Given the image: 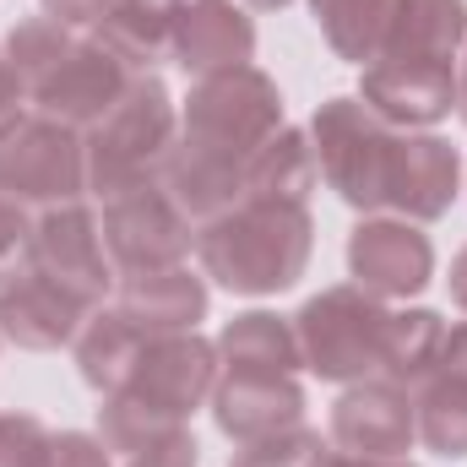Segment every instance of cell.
I'll return each instance as SVG.
<instances>
[{
  "instance_id": "30",
  "label": "cell",
  "mask_w": 467,
  "mask_h": 467,
  "mask_svg": "<svg viewBox=\"0 0 467 467\" xmlns=\"http://www.w3.org/2000/svg\"><path fill=\"white\" fill-rule=\"evenodd\" d=\"M321 457H327L321 435L305 430V424H294V430H283V435H266V441L239 446L229 467H321Z\"/></svg>"
},
{
  "instance_id": "13",
  "label": "cell",
  "mask_w": 467,
  "mask_h": 467,
  "mask_svg": "<svg viewBox=\"0 0 467 467\" xmlns=\"http://www.w3.org/2000/svg\"><path fill=\"white\" fill-rule=\"evenodd\" d=\"M125 88H130V71L115 55L104 44H93V38H77L66 49V60L33 88V104H38V115L60 119L71 130H93L119 104Z\"/></svg>"
},
{
  "instance_id": "24",
  "label": "cell",
  "mask_w": 467,
  "mask_h": 467,
  "mask_svg": "<svg viewBox=\"0 0 467 467\" xmlns=\"http://www.w3.org/2000/svg\"><path fill=\"white\" fill-rule=\"evenodd\" d=\"M462 44H467V0H397L380 55L457 60Z\"/></svg>"
},
{
  "instance_id": "16",
  "label": "cell",
  "mask_w": 467,
  "mask_h": 467,
  "mask_svg": "<svg viewBox=\"0 0 467 467\" xmlns=\"http://www.w3.org/2000/svg\"><path fill=\"white\" fill-rule=\"evenodd\" d=\"M82 321H88V305L71 288L33 272V266H22L16 277L0 283V337L16 343V348L27 353L66 348V343H77Z\"/></svg>"
},
{
  "instance_id": "21",
  "label": "cell",
  "mask_w": 467,
  "mask_h": 467,
  "mask_svg": "<svg viewBox=\"0 0 467 467\" xmlns=\"http://www.w3.org/2000/svg\"><path fill=\"white\" fill-rule=\"evenodd\" d=\"M321 180L310 130L277 125L250 158H244V202H283V207H305L310 191Z\"/></svg>"
},
{
  "instance_id": "3",
  "label": "cell",
  "mask_w": 467,
  "mask_h": 467,
  "mask_svg": "<svg viewBox=\"0 0 467 467\" xmlns=\"http://www.w3.org/2000/svg\"><path fill=\"white\" fill-rule=\"evenodd\" d=\"M88 191L82 130L49 115L0 119V196L22 207H60Z\"/></svg>"
},
{
  "instance_id": "15",
  "label": "cell",
  "mask_w": 467,
  "mask_h": 467,
  "mask_svg": "<svg viewBox=\"0 0 467 467\" xmlns=\"http://www.w3.org/2000/svg\"><path fill=\"white\" fill-rule=\"evenodd\" d=\"M158 191L202 229L213 218H223L229 207L244 202V158L218 152L196 136H174V147L163 152V169H158Z\"/></svg>"
},
{
  "instance_id": "19",
  "label": "cell",
  "mask_w": 467,
  "mask_h": 467,
  "mask_svg": "<svg viewBox=\"0 0 467 467\" xmlns=\"http://www.w3.org/2000/svg\"><path fill=\"white\" fill-rule=\"evenodd\" d=\"M115 310L141 337H169V332H196L207 316V283L191 266H158V272H119Z\"/></svg>"
},
{
  "instance_id": "4",
  "label": "cell",
  "mask_w": 467,
  "mask_h": 467,
  "mask_svg": "<svg viewBox=\"0 0 467 467\" xmlns=\"http://www.w3.org/2000/svg\"><path fill=\"white\" fill-rule=\"evenodd\" d=\"M386 316H391V310H386L375 294H364L358 283L321 288V294L294 316L305 369H316L321 380H343V386L380 375Z\"/></svg>"
},
{
  "instance_id": "17",
  "label": "cell",
  "mask_w": 467,
  "mask_h": 467,
  "mask_svg": "<svg viewBox=\"0 0 467 467\" xmlns=\"http://www.w3.org/2000/svg\"><path fill=\"white\" fill-rule=\"evenodd\" d=\"M255 55V22L234 5V0H180L174 11V49L169 60L180 71L218 77V71H239Z\"/></svg>"
},
{
  "instance_id": "37",
  "label": "cell",
  "mask_w": 467,
  "mask_h": 467,
  "mask_svg": "<svg viewBox=\"0 0 467 467\" xmlns=\"http://www.w3.org/2000/svg\"><path fill=\"white\" fill-rule=\"evenodd\" d=\"M16 99H22V82H16V71H11V60L0 49V119L16 115Z\"/></svg>"
},
{
  "instance_id": "41",
  "label": "cell",
  "mask_w": 467,
  "mask_h": 467,
  "mask_svg": "<svg viewBox=\"0 0 467 467\" xmlns=\"http://www.w3.org/2000/svg\"><path fill=\"white\" fill-rule=\"evenodd\" d=\"M250 5H261V11H277V5H288V0H250Z\"/></svg>"
},
{
  "instance_id": "33",
  "label": "cell",
  "mask_w": 467,
  "mask_h": 467,
  "mask_svg": "<svg viewBox=\"0 0 467 467\" xmlns=\"http://www.w3.org/2000/svg\"><path fill=\"white\" fill-rule=\"evenodd\" d=\"M44 467H115V457H109V446H104L99 435H82V430H60V435H49Z\"/></svg>"
},
{
  "instance_id": "32",
  "label": "cell",
  "mask_w": 467,
  "mask_h": 467,
  "mask_svg": "<svg viewBox=\"0 0 467 467\" xmlns=\"http://www.w3.org/2000/svg\"><path fill=\"white\" fill-rule=\"evenodd\" d=\"M27 255H33V218H27L22 202L0 196V283L16 277L27 266Z\"/></svg>"
},
{
  "instance_id": "36",
  "label": "cell",
  "mask_w": 467,
  "mask_h": 467,
  "mask_svg": "<svg viewBox=\"0 0 467 467\" xmlns=\"http://www.w3.org/2000/svg\"><path fill=\"white\" fill-rule=\"evenodd\" d=\"M435 369L467 380V321L462 327H446V343H441V364H435Z\"/></svg>"
},
{
  "instance_id": "6",
  "label": "cell",
  "mask_w": 467,
  "mask_h": 467,
  "mask_svg": "<svg viewBox=\"0 0 467 467\" xmlns=\"http://www.w3.org/2000/svg\"><path fill=\"white\" fill-rule=\"evenodd\" d=\"M277 125H283L277 82L255 66L202 77L185 99V136H196L218 152H234V158H250Z\"/></svg>"
},
{
  "instance_id": "39",
  "label": "cell",
  "mask_w": 467,
  "mask_h": 467,
  "mask_svg": "<svg viewBox=\"0 0 467 467\" xmlns=\"http://www.w3.org/2000/svg\"><path fill=\"white\" fill-rule=\"evenodd\" d=\"M321 467H375V462H364V457H348V451H327V457H321Z\"/></svg>"
},
{
  "instance_id": "11",
  "label": "cell",
  "mask_w": 467,
  "mask_h": 467,
  "mask_svg": "<svg viewBox=\"0 0 467 467\" xmlns=\"http://www.w3.org/2000/svg\"><path fill=\"white\" fill-rule=\"evenodd\" d=\"M348 272L380 305L386 299H413L435 277V244L408 218H364L348 234Z\"/></svg>"
},
{
  "instance_id": "26",
  "label": "cell",
  "mask_w": 467,
  "mask_h": 467,
  "mask_svg": "<svg viewBox=\"0 0 467 467\" xmlns=\"http://www.w3.org/2000/svg\"><path fill=\"white\" fill-rule=\"evenodd\" d=\"M310 11H316L327 44L337 49V60L369 66L386 49V27H391L397 0H310Z\"/></svg>"
},
{
  "instance_id": "31",
  "label": "cell",
  "mask_w": 467,
  "mask_h": 467,
  "mask_svg": "<svg viewBox=\"0 0 467 467\" xmlns=\"http://www.w3.org/2000/svg\"><path fill=\"white\" fill-rule=\"evenodd\" d=\"M49 430L33 413H0V467H44Z\"/></svg>"
},
{
  "instance_id": "29",
  "label": "cell",
  "mask_w": 467,
  "mask_h": 467,
  "mask_svg": "<svg viewBox=\"0 0 467 467\" xmlns=\"http://www.w3.org/2000/svg\"><path fill=\"white\" fill-rule=\"evenodd\" d=\"M71 44H77L71 27H60L55 16H27V22L11 27V38H5V60H11V71H16V82H22L27 99H33V88L66 60Z\"/></svg>"
},
{
  "instance_id": "40",
  "label": "cell",
  "mask_w": 467,
  "mask_h": 467,
  "mask_svg": "<svg viewBox=\"0 0 467 467\" xmlns=\"http://www.w3.org/2000/svg\"><path fill=\"white\" fill-rule=\"evenodd\" d=\"M457 109H462V119H467V66H462V77H457Z\"/></svg>"
},
{
  "instance_id": "28",
  "label": "cell",
  "mask_w": 467,
  "mask_h": 467,
  "mask_svg": "<svg viewBox=\"0 0 467 467\" xmlns=\"http://www.w3.org/2000/svg\"><path fill=\"white\" fill-rule=\"evenodd\" d=\"M174 430H185V419L152 408V402L136 397L130 386H125V391H109L104 408H99V441L109 446V457H136V451L169 441Z\"/></svg>"
},
{
  "instance_id": "35",
  "label": "cell",
  "mask_w": 467,
  "mask_h": 467,
  "mask_svg": "<svg viewBox=\"0 0 467 467\" xmlns=\"http://www.w3.org/2000/svg\"><path fill=\"white\" fill-rule=\"evenodd\" d=\"M115 0H44V16H55L60 27H93Z\"/></svg>"
},
{
  "instance_id": "12",
  "label": "cell",
  "mask_w": 467,
  "mask_h": 467,
  "mask_svg": "<svg viewBox=\"0 0 467 467\" xmlns=\"http://www.w3.org/2000/svg\"><path fill=\"white\" fill-rule=\"evenodd\" d=\"M218 375H223L218 343H207L196 332H169V337H147L136 375H130V391L174 419H191L202 402H213Z\"/></svg>"
},
{
  "instance_id": "34",
  "label": "cell",
  "mask_w": 467,
  "mask_h": 467,
  "mask_svg": "<svg viewBox=\"0 0 467 467\" xmlns=\"http://www.w3.org/2000/svg\"><path fill=\"white\" fill-rule=\"evenodd\" d=\"M196 462H202V451H196L191 430H174L169 441H158V446H147V451L125 457V467H196Z\"/></svg>"
},
{
  "instance_id": "8",
  "label": "cell",
  "mask_w": 467,
  "mask_h": 467,
  "mask_svg": "<svg viewBox=\"0 0 467 467\" xmlns=\"http://www.w3.org/2000/svg\"><path fill=\"white\" fill-rule=\"evenodd\" d=\"M104 250L115 261V272H158V266H185L191 244H196V223L158 191H130L104 202Z\"/></svg>"
},
{
  "instance_id": "23",
  "label": "cell",
  "mask_w": 467,
  "mask_h": 467,
  "mask_svg": "<svg viewBox=\"0 0 467 467\" xmlns=\"http://www.w3.org/2000/svg\"><path fill=\"white\" fill-rule=\"evenodd\" d=\"M77 369H82V380L93 386V391H125L130 386V375H136V358L147 348V337L119 316L115 305L109 310H88V321H82V332H77Z\"/></svg>"
},
{
  "instance_id": "25",
  "label": "cell",
  "mask_w": 467,
  "mask_h": 467,
  "mask_svg": "<svg viewBox=\"0 0 467 467\" xmlns=\"http://www.w3.org/2000/svg\"><path fill=\"white\" fill-rule=\"evenodd\" d=\"M446 343V321L435 310H391L386 316V337H380V375L397 386H419L435 375Z\"/></svg>"
},
{
  "instance_id": "38",
  "label": "cell",
  "mask_w": 467,
  "mask_h": 467,
  "mask_svg": "<svg viewBox=\"0 0 467 467\" xmlns=\"http://www.w3.org/2000/svg\"><path fill=\"white\" fill-rule=\"evenodd\" d=\"M451 299H457V310H467V244L457 250V261H451Z\"/></svg>"
},
{
  "instance_id": "22",
  "label": "cell",
  "mask_w": 467,
  "mask_h": 467,
  "mask_svg": "<svg viewBox=\"0 0 467 467\" xmlns=\"http://www.w3.org/2000/svg\"><path fill=\"white\" fill-rule=\"evenodd\" d=\"M218 358L234 375H294V369H305L294 321H283L272 310L234 316L229 327L218 332Z\"/></svg>"
},
{
  "instance_id": "20",
  "label": "cell",
  "mask_w": 467,
  "mask_h": 467,
  "mask_svg": "<svg viewBox=\"0 0 467 467\" xmlns=\"http://www.w3.org/2000/svg\"><path fill=\"white\" fill-rule=\"evenodd\" d=\"M174 11L180 0H115L93 22V44H104L130 77H152V66L174 49Z\"/></svg>"
},
{
  "instance_id": "14",
  "label": "cell",
  "mask_w": 467,
  "mask_h": 467,
  "mask_svg": "<svg viewBox=\"0 0 467 467\" xmlns=\"http://www.w3.org/2000/svg\"><path fill=\"white\" fill-rule=\"evenodd\" d=\"M462 185V158L451 141L430 130H397L391 174H386V207L408 223H435L451 213Z\"/></svg>"
},
{
  "instance_id": "5",
  "label": "cell",
  "mask_w": 467,
  "mask_h": 467,
  "mask_svg": "<svg viewBox=\"0 0 467 467\" xmlns=\"http://www.w3.org/2000/svg\"><path fill=\"white\" fill-rule=\"evenodd\" d=\"M310 147L321 163V180L358 213L386 207V174H391V147L397 130L375 119L358 99H327L310 119Z\"/></svg>"
},
{
  "instance_id": "18",
  "label": "cell",
  "mask_w": 467,
  "mask_h": 467,
  "mask_svg": "<svg viewBox=\"0 0 467 467\" xmlns=\"http://www.w3.org/2000/svg\"><path fill=\"white\" fill-rule=\"evenodd\" d=\"M213 419L234 446L283 435L305 419V391L294 375H234L223 369L213 386Z\"/></svg>"
},
{
  "instance_id": "1",
  "label": "cell",
  "mask_w": 467,
  "mask_h": 467,
  "mask_svg": "<svg viewBox=\"0 0 467 467\" xmlns=\"http://www.w3.org/2000/svg\"><path fill=\"white\" fill-rule=\"evenodd\" d=\"M310 213L305 207H283V202H239L223 218L196 229V255L202 272L229 288V294H283L305 277L310 266Z\"/></svg>"
},
{
  "instance_id": "7",
  "label": "cell",
  "mask_w": 467,
  "mask_h": 467,
  "mask_svg": "<svg viewBox=\"0 0 467 467\" xmlns=\"http://www.w3.org/2000/svg\"><path fill=\"white\" fill-rule=\"evenodd\" d=\"M27 266L44 272L49 283L71 288L88 310H99L104 294L119 283L115 261L104 250V229H99V218L82 202H60V207H44L33 218V255H27Z\"/></svg>"
},
{
  "instance_id": "27",
  "label": "cell",
  "mask_w": 467,
  "mask_h": 467,
  "mask_svg": "<svg viewBox=\"0 0 467 467\" xmlns=\"http://www.w3.org/2000/svg\"><path fill=\"white\" fill-rule=\"evenodd\" d=\"M413 424L419 441L441 457H467V380L435 369L413 386Z\"/></svg>"
},
{
  "instance_id": "9",
  "label": "cell",
  "mask_w": 467,
  "mask_h": 467,
  "mask_svg": "<svg viewBox=\"0 0 467 467\" xmlns=\"http://www.w3.org/2000/svg\"><path fill=\"white\" fill-rule=\"evenodd\" d=\"M358 104L391 130H430L457 109V66L424 55H375L364 66Z\"/></svg>"
},
{
  "instance_id": "42",
  "label": "cell",
  "mask_w": 467,
  "mask_h": 467,
  "mask_svg": "<svg viewBox=\"0 0 467 467\" xmlns=\"http://www.w3.org/2000/svg\"><path fill=\"white\" fill-rule=\"evenodd\" d=\"M375 467H413V462H402V457H397V462H375Z\"/></svg>"
},
{
  "instance_id": "2",
  "label": "cell",
  "mask_w": 467,
  "mask_h": 467,
  "mask_svg": "<svg viewBox=\"0 0 467 467\" xmlns=\"http://www.w3.org/2000/svg\"><path fill=\"white\" fill-rule=\"evenodd\" d=\"M174 99L158 77H130V88L119 93V104L99 119L93 130H82L88 141V191L99 202H115L130 191L158 185L163 152L174 147Z\"/></svg>"
},
{
  "instance_id": "10",
  "label": "cell",
  "mask_w": 467,
  "mask_h": 467,
  "mask_svg": "<svg viewBox=\"0 0 467 467\" xmlns=\"http://www.w3.org/2000/svg\"><path fill=\"white\" fill-rule=\"evenodd\" d=\"M419 441V424H413V391L386 380V375H369V380H353L348 391L337 397L332 408V446L364 457V462H397L408 457V446Z\"/></svg>"
}]
</instances>
